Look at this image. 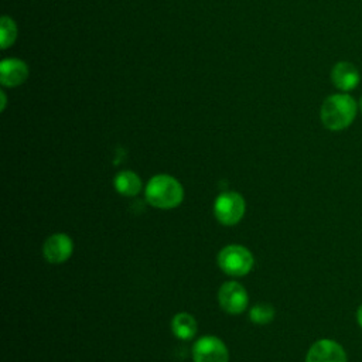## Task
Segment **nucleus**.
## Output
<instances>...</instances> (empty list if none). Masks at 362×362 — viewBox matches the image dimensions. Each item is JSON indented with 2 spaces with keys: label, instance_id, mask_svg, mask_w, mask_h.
<instances>
[{
  "label": "nucleus",
  "instance_id": "nucleus-1",
  "mask_svg": "<svg viewBox=\"0 0 362 362\" xmlns=\"http://www.w3.org/2000/svg\"><path fill=\"white\" fill-rule=\"evenodd\" d=\"M358 103L346 92L329 95L321 105L320 119L325 129L339 132L349 127L356 116Z\"/></svg>",
  "mask_w": 362,
  "mask_h": 362
},
{
  "label": "nucleus",
  "instance_id": "nucleus-2",
  "mask_svg": "<svg viewBox=\"0 0 362 362\" xmlns=\"http://www.w3.org/2000/svg\"><path fill=\"white\" fill-rule=\"evenodd\" d=\"M144 195L150 205L158 209H171L182 202L184 189L174 177L157 174L147 182Z\"/></svg>",
  "mask_w": 362,
  "mask_h": 362
},
{
  "label": "nucleus",
  "instance_id": "nucleus-3",
  "mask_svg": "<svg viewBox=\"0 0 362 362\" xmlns=\"http://www.w3.org/2000/svg\"><path fill=\"white\" fill-rule=\"evenodd\" d=\"M253 262L250 250L240 245H228L218 255L221 270L233 277L247 274L253 267Z\"/></svg>",
  "mask_w": 362,
  "mask_h": 362
},
{
  "label": "nucleus",
  "instance_id": "nucleus-4",
  "mask_svg": "<svg viewBox=\"0 0 362 362\" xmlns=\"http://www.w3.org/2000/svg\"><path fill=\"white\" fill-rule=\"evenodd\" d=\"M245 199L240 194L228 191L222 192L214 202L215 218L226 226L236 225L245 214Z\"/></svg>",
  "mask_w": 362,
  "mask_h": 362
},
{
  "label": "nucleus",
  "instance_id": "nucleus-5",
  "mask_svg": "<svg viewBox=\"0 0 362 362\" xmlns=\"http://www.w3.org/2000/svg\"><path fill=\"white\" fill-rule=\"evenodd\" d=\"M194 362H228L226 345L216 337H201L192 346Z\"/></svg>",
  "mask_w": 362,
  "mask_h": 362
},
{
  "label": "nucleus",
  "instance_id": "nucleus-6",
  "mask_svg": "<svg viewBox=\"0 0 362 362\" xmlns=\"http://www.w3.org/2000/svg\"><path fill=\"white\" fill-rule=\"evenodd\" d=\"M219 304L229 314H240L247 307V293L238 281H226L219 288Z\"/></svg>",
  "mask_w": 362,
  "mask_h": 362
},
{
  "label": "nucleus",
  "instance_id": "nucleus-7",
  "mask_svg": "<svg viewBox=\"0 0 362 362\" xmlns=\"http://www.w3.org/2000/svg\"><path fill=\"white\" fill-rule=\"evenodd\" d=\"M305 362H348V359L342 345L334 339L324 338L310 346Z\"/></svg>",
  "mask_w": 362,
  "mask_h": 362
},
{
  "label": "nucleus",
  "instance_id": "nucleus-8",
  "mask_svg": "<svg viewBox=\"0 0 362 362\" xmlns=\"http://www.w3.org/2000/svg\"><path fill=\"white\" fill-rule=\"evenodd\" d=\"M72 239L65 233H54L42 245V256L49 263H62L72 255Z\"/></svg>",
  "mask_w": 362,
  "mask_h": 362
},
{
  "label": "nucleus",
  "instance_id": "nucleus-9",
  "mask_svg": "<svg viewBox=\"0 0 362 362\" xmlns=\"http://www.w3.org/2000/svg\"><path fill=\"white\" fill-rule=\"evenodd\" d=\"M28 78V66L17 58H7L0 62V83L7 88H16Z\"/></svg>",
  "mask_w": 362,
  "mask_h": 362
},
{
  "label": "nucleus",
  "instance_id": "nucleus-10",
  "mask_svg": "<svg viewBox=\"0 0 362 362\" xmlns=\"http://www.w3.org/2000/svg\"><path fill=\"white\" fill-rule=\"evenodd\" d=\"M331 81L337 89L342 92H349L359 85L361 75L358 68L352 62L341 61L332 66Z\"/></svg>",
  "mask_w": 362,
  "mask_h": 362
},
{
  "label": "nucleus",
  "instance_id": "nucleus-11",
  "mask_svg": "<svg viewBox=\"0 0 362 362\" xmlns=\"http://www.w3.org/2000/svg\"><path fill=\"white\" fill-rule=\"evenodd\" d=\"M116 191L124 197H134L141 189V180L133 171H120L113 180Z\"/></svg>",
  "mask_w": 362,
  "mask_h": 362
},
{
  "label": "nucleus",
  "instance_id": "nucleus-12",
  "mask_svg": "<svg viewBox=\"0 0 362 362\" xmlns=\"http://www.w3.org/2000/svg\"><path fill=\"white\" fill-rule=\"evenodd\" d=\"M171 329L177 338L188 341L197 334V321L188 313H178L171 321Z\"/></svg>",
  "mask_w": 362,
  "mask_h": 362
},
{
  "label": "nucleus",
  "instance_id": "nucleus-13",
  "mask_svg": "<svg viewBox=\"0 0 362 362\" xmlns=\"http://www.w3.org/2000/svg\"><path fill=\"white\" fill-rule=\"evenodd\" d=\"M17 38V25L8 16H3L0 20V48L7 49L14 44Z\"/></svg>",
  "mask_w": 362,
  "mask_h": 362
},
{
  "label": "nucleus",
  "instance_id": "nucleus-14",
  "mask_svg": "<svg viewBox=\"0 0 362 362\" xmlns=\"http://www.w3.org/2000/svg\"><path fill=\"white\" fill-rule=\"evenodd\" d=\"M249 317L255 324H269L274 318V308L267 303H259L250 308Z\"/></svg>",
  "mask_w": 362,
  "mask_h": 362
},
{
  "label": "nucleus",
  "instance_id": "nucleus-15",
  "mask_svg": "<svg viewBox=\"0 0 362 362\" xmlns=\"http://www.w3.org/2000/svg\"><path fill=\"white\" fill-rule=\"evenodd\" d=\"M356 321H358V324L361 325V328H362V304L358 307V310H356Z\"/></svg>",
  "mask_w": 362,
  "mask_h": 362
},
{
  "label": "nucleus",
  "instance_id": "nucleus-16",
  "mask_svg": "<svg viewBox=\"0 0 362 362\" xmlns=\"http://www.w3.org/2000/svg\"><path fill=\"white\" fill-rule=\"evenodd\" d=\"M0 96H1V105H0V109H1V110H4V107H6V95H4V92H0Z\"/></svg>",
  "mask_w": 362,
  "mask_h": 362
},
{
  "label": "nucleus",
  "instance_id": "nucleus-17",
  "mask_svg": "<svg viewBox=\"0 0 362 362\" xmlns=\"http://www.w3.org/2000/svg\"><path fill=\"white\" fill-rule=\"evenodd\" d=\"M358 106H359V109H361V112H362V98L359 99V103H358Z\"/></svg>",
  "mask_w": 362,
  "mask_h": 362
}]
</instances>
